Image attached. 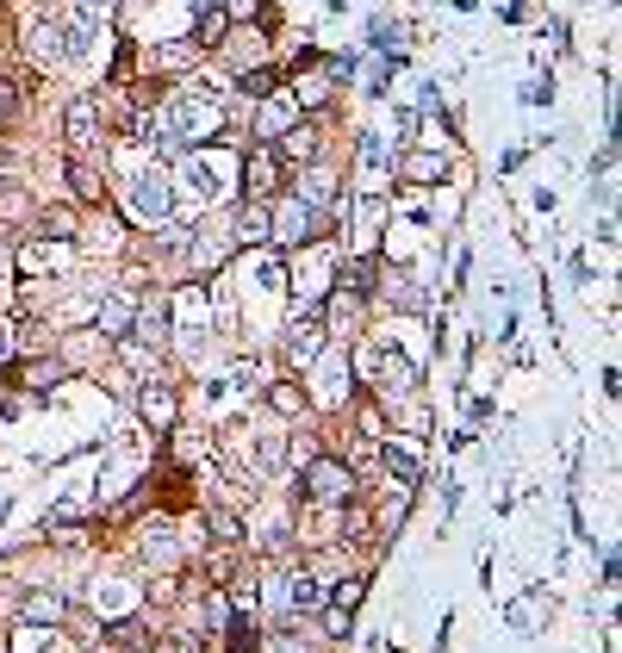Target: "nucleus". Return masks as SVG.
I'll list each match as a JSON object with an SVG mask.
<instances>
[{"instance_id": "1", "label": "nucleus", "mask_w": 622, "mask_h": 653, "mask_svg": "<svg viewBox=\"0 0 622 653\" xmlns=\"http://www.w3.org/2000/svg\"><path fill=\"white\" fill-rule=\"evenodd\" d=\"M331 231H336V211L311 206V199H299V193L274 199V211H268V237L280 243V250H311V243H324Z\"/></svg>"}, {"instance_id": "2", "label": "nucleus", "mask_w": 622, "mask_h": 653, "mask_svg": "<svg viewBox=\"0 0 622 653\" xmlns=\"http://www.w3.org/2000/svg\"><path fill=\"white\" fill-rule=\"evenodd\" d=\"M224 131V106L212 94H181L175 113H169V131H162V150H187V144H212Z\"/></svg>"}, {"instance_id": "3", "label": "nucleus", "mask_w": 622, "mask_h": 653, "mask_svg": "<svg viewBox=\"0 0 622 653\" xmlns=\"http://www.w3.org/2000/svg\"><path fill=\"white\" fill-rule=\"evenodd\" d=\"M299 499L306 504H349L355 499V467L336 455H311L299 467Z\"/></svg>"}, {"instance_id": "4", "label": "nucleus", "mask_w": 622, "mask_h": 653, "mask_svg": "<svg viewBox=\"0 0 622 653\" xmlns=\"http://www.w3.org/2000/svg\"><path fill=\"white\" fill-rule=\"evenodd\" d=\"M62 144H69V156H76V162H100V150H106V131H100L94 94L69 100V118H62Z\"/></svg>"}, {"instance_id": "5", "label": "nucleus", "mask_w": 622, "mask_h": 653, "mask_svg": "<svg viewBox=\"0 0 622 653\" xmlns=\"http://www.w3.org/2000/svg\"><path fill=\"white\" fill-rule=\"evenodd\" d=\"M169 211H175V181L162 169H137L131 174V218L137 225H169Z\"/></svg>"}, {"instance_id": "6", "label": "nucleus", "mask_w": 622, "mask_h": 653, "mask_svg": "<svg viewBox=\"0 0 622 653\" xmlns=\"http://www.w3.org/2000/svg\"><path fill=\"white\" fill-rule=\"evenodd\" d=\"M274 193H280V150L255 144L243 150V199H274Z\"/></svg>"}, {"instance_id": "7", "label": "nucleus", "mask_w": 622, "mask_h": 653, "mask_svg": "<svg viewBox=\"0 0 622 653\" xmlns=\"http://www.w3.org/2000/svg\"><path fill=\"white\" fill-rule=\"evenodd\" d=\"M324 336H331V330H324V318H318V311L292 318V330H287V362H292V367H311L318 355H324Z\"/></svg>"}, {"instance_id": "8", "label": "nucleus", "mask_w": 622, "mask_h": 653, "mask_svg": "<svg viewBox=\"0 0 622 653\" xmlns=\"http://www.w3.org/2000/svg\"><path fill=\"white\" fill-rule=\"evenodd\" d=\"M25 50H32V62H38V69L62 62V57H69V25H57V20H32V25H25Z\"/></svg>"}, {"instance_id": "9", "label": "nucleus", "mask_w": 622, "mask_h": 653, "mask_svg": "<svg viewBox=\"0 0 622 653\" xmlns=\"http://www.w3.org/2000/svg\"><path fill=\"white\" fill-rule=\"evenodd\" d=\"M137 417L150 423V429H175L181 423V392L175 386H143V392H137Z\"/></svg>"}, {"instance_id": "10", "label": "nucleus", "mask_w": 622, "mask_h": 653, "mask_svg": "<svg viewBox=\"0 0 622 653\" xmlns=\"http://www.w3.org/2000/svg\"><path fill=\"white\" fill-rule=\"evenodd\" d=\"M361 367H380V374H373V380H380V392H399V399H405V392H417V374H411V362L405 355H380V362H373V355H361Z\"/></svg>"}, {"instance_id": "11", "label": "nucleus", "mask_w": 622, "mask_h": 653, "mask_svg": "<svg viewBox=\"0 0 622 653\" xmlns=\"http://www.w3.org/2000/svg\"><path fill=\"white\" fill-rule=\"evenodd\" d=\"M131 330H137V343L162 348V343H169V306H162V299H137V311H131Z\"/></svg>"}, {"instance_id": "12", "label": "nucleus", "mask_w": 622, "mask_h": 653, "mask_svg": "<svg viewBox=\"0 0 622 653\" xmlns=\"http://www.w3.org/2000/svg\"><path fill=\"white\" fill-rule=\"evenodd\" d=\"M380 455H387V473L411 492V485H417V461H424V443H417V436H405V443H387Z\"/></svg>"}, {"instance_id": "13", "label": "nucleus", "mask_w": 622, "mask_h": 653, "mask_svg": "<svg viewBox=\"0 0 622 653\" xmlns=\"http://www.w3.org/2000/svg\"><path fill=\"white\" fill-rule=\"evenodd\" d=\"M131 311H137L131 293H106L100 311H94V330H100V336H125V330H131Z\"/></svg>"}, {"instance_id": "14", "label": "nucleus", "mask_w": 622, "mask_h": 653, "mask_svg": "<svg viewBox=\"0 0 622 653\" xmlns=\"http://www.w3.org/2000/svg\"><path fill=\"white\" fill-rule=\"evenodd\" d=\"M299 199H311V206H324V211H336V169H324V162H311L306 174H299Z\"/></svg>"}, {"instance_id": "15", "label": "nucleus", "mask_w": 622, "mask_h": 653, "mask_svg": "<svg viewBox=\"0 0 622 653\" xmlns=\"http://www.w3.org/2000/svg\"><path fill=\"white\" fill-rule=\"evenodd\" d=\"M318 604H324V585H318V573H306V566H287V616L318 610Z\"/></svg>"}, {"instance_id": "16", "label": "nucleus", "mask_w": 622, "mask_h": 653, "mask_svg": "<svg viewBox=\"0 0 622 653\" xmlns=\"http://www.w3.org/2000/svg\"><path fill=\"white\" fill-rule=\"evenodd\" d=\"M548 610H554V597H548V592H523L517 604H510V629H517V634H535Z\"/></svg>"}, {"instance_id": "17", "label": "nucleus", "mask_w": 622, "mask_h": 653, "mask_svg": "<svg viewBox=\"0 0 622 653\" xmlns=\"http://www.w3.org/2000/svg\"><path fill=\"white\" fill-rule=\"evenodd\" d=\"M20 616H25V622H44V629H57L62 616H69V604H62L57 592H25V597H20Z\"/></svg>"}, {"instance_id": "18", "label": "nucleus", "mask_w": 622, "mask_h": 653, "mask_svg": "<svg viewBox=\"0 0 622 653\" xmlns=\"http://www.w3.org/2000/svg\"><path fill=\"white\" fill-rule=\"evenodd\" d=\"M405 181L411 187H436V181H448V156H436V150L405 156Z\"/></svg>"}, {"instance_id": "19", "label": "nucleus", "mask_w": 622, "mask_h": 653, "mask_svg": "<svg viewBox=\"0 0 622 653\" xmlns=\"http://www.w3.org/2000/svg\"><path fill=\"white\" fill-rule=\"evenodd\" d=\"M237 88H243V94L250 100H268V94H280V69H274V62H243V69H237Z\"/></svg>"}, {"instance_id": "20", "label": "nucleus", "mask_w": 622, "mask_h": 653, "mask_svg": "<svg viewBox=\"0 0 622 653\" xmlns=\"http://www.w3.org/2000/svg\"><path fill=\"white\" fill-rule=\"evenodd\" d=\"M287 125H299V118H292V100H274L268 94V106H262V118H255V137H262V144H274Z\"/></svg>"}, {"instance_id": "21", "label": "nucleus", "mask_w": 622, "mask_h": 653, "mask_svg": "<svg viewBox=\"0 0 622 653\" xmlns=\"http://www.w3.org/2000/svg\"><path fill=\"white\" fill-rule=\"evenodd\" d=\"M224 32H231L224 7H206V13H199V25H194V44H199V50H218V44H224Z\"/></svg>"}, {"instance_id": "22", "label": "nucleus", "mask_w": 622, "mask_h": 653, "mask_svg": "<svg viewBox=\"0 0 622 653\" xmlns=\"http://www.w3.org/2000/svg\"><path fill=\"white\" fill-rule=\"evenodd\" d=\"M243 243H268V199H243V225H237Z\"/></svg>"}, {"instance_id": "23", "label": "nucleus", "mask_w": 622, "mask_h": 653, "mask_svg": "<svg viewBox=\"0 0 622 653\" xmlns=\"http://www.w3.org/2000/svg\"><path fill=\"white\" fill-rule=\"evenodd\" d=\"M69 181H76V193L88 199V206H100V199H106V181L94 174V162H76V156H69Z\"/></svg>"}, {"instance_id": "24", "label": "nucleus", "mask_w": 622, "mask_h": 653, "mask_svg": "<svg viewBox=\"0 0 622 653\" xmlns=\"http://www.w3.org/2000/svg\"><path fill=\"white\" fill-rule=\"evenodd\" d=\"M268 404L280 411V417H299V411H306V386H299V380H274L268 386Z\"/></svg>"}, {"instance_id": "25", "label": "nucleus", "mask_w": 622, "mask_h": 653, "mask_svg": "<svg viewBox=\"0 0 622 653\" xmlns=\"http://www.w3.org/2000/svg\"><path fill=\"white\" fill-rule=\"evenodd\" d=\"M50 634H57V629H44V622H25V616H20L7 648H13V653H38V648H50Z\"/></svg>"}, {"instance_id": "26", "label": "nucleus", "mask_w": 622, "mask_h": 653, "mask_svg": "<svg viewBox=\"0 0 622 653\" xmlns=\"http://www.w3.org/2000/svg\"><path fill=\"white\" fill-rule=\"evenodd\" d=\"M292 100H299V106H324V100H331V81H324V76H299V69H292Z\"/></svg>"}, {"instance_id": "27", "label": "nucleus", "mask_w": 622, "mask_h": 653, "mask_svg": "<svg viewBox=\"0 0 622 653\" xmlns=\"http://www.w3.org/2000/svg\"><path fill=\"white\" fill-rule=\"evenodd\" d=\"M224 20H262V32H274L268 0H224Z\"/></svg>"}, {"instance_id": "28", "label": "nucleus", "mask_w": 622, "mask_h": 653, "mask_svg": "<svg viewBox=\"0 0 622 653\" xmlns=\"http://www.w3.org/2000/svg\"><path fill=\"white\" fill-rule=\"evenodd\" d=\"M38 231H44V237H57V243H69V237H76V211H69V206L44 211V218H38Z\"/></svg>"}, {"instance_id": "29", "label": "nucleus", "mask_w": 622, "mask_h": 653, "mask_svg": "<svg viewBox=\"0 0 622 653\" xmlns=\"http://www.w3.org/2000/svg\"><path fill=\"white\" fill-rule=\"evenodd\" d=\"M368 597V573H349V578H336V592H331V604H343V610H355Z\"/></svg>"}, {"instance_id": "30", "label": "nucleus", "mask_w": 622, "mask_h": 653, "mask_svg": "<svg viewBox=\"0 0 622 653\" xmlns=\"http://www.w3.org/2000/svg\"><path fill=\"white\" fill-rule=\"evenodd\" d=\"M231 616H237V610H231V597L212 585V592H206V634H218L224 622H231Z\"/></svg>"}, {"instance_id": "31", "label": "nucleus", "mask_w": 622, "mask_h": 653, "mask_svg": "<svg viewBox=\"0 0 622 653\" xmlns=\"http://www.w3.org/2000/svg\"><path fill=\"white\" fill-rule=\"evenodd\" d=\"M318 610H324V616H318V622H324V634H331V641H336V634H349L355 610H343V604H318Z\"/></svg>"}, {"instance_id": "32", "label": "nucleus", "mask_w": 622, "mask_h": 653, "mask_svg": "<svg viewBox=\"0 0 622 653\" xmlns=\"http://www.w3.org/2000/svg\"><path fill=\"white\" fill-rule=\"evenodd\" d=\"M13 118H20V81L0 76V125H13Z\"/></svg>"}, {"instance_id": "33", "label": "nucleus", "mask_w": 622, "mask_h": 653, "mask_svg": "<svg viewBox=\"0 0 622 653\" xmlns=\"http://www.w3.org/2000/svg\"><path fill=\"white\" fill-rule=\"evenodd\" d=\"M287 455H292V467H306L311 455H318V436H311V429H292V436H287Z\"/></svg>"}, {"instance_id": "34", "label": "nucleus", "mask_w": 622, "mask_h": 653, "mask_svg": "<svg viewBox=\"0 0 622 653\" xmlns=\"http://www.w3.org/2000/svg\"><path fill=\"white\" fill-rule=\"evenodd\" d=\"M255 653H306V648H299V641L287 634V622H280L274 634H262V648H255Z\"/></svg>"}, {"instance_id": "35", "label": "nucleus", "mask_w": 622, "mask_h": 653, "mask_svg": "<svg viewBox=\"0 0 622 653\" xmlns=\"http://www.w3.org/2000/svg\"><path fill=\"white\" fill-rule=\"evenodd\" d=\"M212 536L218 541H243V523H237V517H212Z\"/></svg>"}, {"instance_id": "36", "label": "nucleus", "mask_w": 622, "mask_h": 653, "mask_svg": "<svg viewBox=\"0 0 622 653\" xmlns=\"http://www.w3.org/2000/svg\"><path fill=\"white\" fill-rule=\"evenodd\" d=\"M76 13H81V20H100V13H106V0H76Z\"/></svg>"}, {"instance_id": "37", "label": "nucleus", "mask_w": 622, "mask_h": 653, "mask_svg": "<svg viewBox=\"0 0 622 653\" xmlns=\"http://www.w3.org/2000/svg\"><path fill=\"white\" fill-rule=\"evenodd\" d=\"M162 653H206V648H199L194 634H187V641H169V648H162Z\"/></svg>"}, {"instance_id": "38", "label": "nucleus", "mask_w": 622, "mask_h": 653, "mask_svg": "<svg viewBox=\"0 0 622 653\" xmlns=\"http://www.w3.org/2000/svg\"><path fill=\"white\" fill-rule=\"evenodd\" d=\"M13 362V336H7V324H0V367Z\"/></svg>"}]
</instances>
